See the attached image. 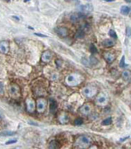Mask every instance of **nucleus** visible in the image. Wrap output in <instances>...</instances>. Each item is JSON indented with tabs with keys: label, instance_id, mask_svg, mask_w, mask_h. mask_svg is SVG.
I'll list each match as a JSON object with an SVG mask.
<instances>
[{
	"label": "nucleus",
	"instance_id": "1",
	"mask_svg": "<svg viewBox=\"0 0 131 149\" xmlns=\"http://www.w3.org/2000/svg\"><path fill=\"white\" fill-rule=\"evenodd\" d=\"M92 143L91 138L86 135H81L76 139L75 141V147L78 148H87Z\"/></svg>",
	"mask_w": 131,
	"mask_h": 149
},
{
	"label": "nucleus",
	"instance_id": "2",
	"mask_svg": "<svg viewBox=\"0 0 131 149\" xmlns=\"http://www.w3.org/2000/svg\"><path fill=\"white\" fill-rule=\"evenodd\" d=\"M81 82H82V78L78 74H70L66 78V83L71 86H78Z\"/></svg>",
	"mask_w": 131,
	"mask_h": 149
},
{
	"label": "nucleus",
	"instance_id": "3",
	"mask_svg": "<svg viewBox=\"0 0 131 149\" xmlns=\"http://www.w3.org/2000/svg\"><path fill=\"white\" fill-rule=\"evenodd\" d=\"M81 93H82V95L84 96V97L90 99V98H94V96L97 95L98 90H97L96 87L93 86H87L84 87V88L82 89Z\"/></svg>",
	"mask_w": 131,
	"mask_h": 149
},
{
	"label": "nucleus",
	"instance_id": "4",
	"mask_svg": "<svg viewBox=\"0 0 131 149\" xmlns=\"http://www.w3.org/2000/svg\"><path fill=\"white\" fill-rule=\"evenodd\" d=\"M47 106V101L44 98H39L36 100V109L39 112H44Z\"/></svg>",
	"mask_w": 131,
	"mask_h": 149
},
{
	"label": "nucleus",
	"instance_id": "5",
	"mask_svg": "<svg viewBox=\"0 0 131 149\" xmlns=\"http://www.w3.org/2000/svg\"><path fill=\"white\" fill-rule=\"evenodd\" d=\"M55 32L58 34V36L60 38H66L69 35V31L66 27L64 26H59V27H56L55 28Z\"/></svg>",
	"mask_w": 131,
	"mask_h": 149
},
{
	"label": "nucleus",
	"instance_id": "6",
	"mask_svg": "<svg viewBox=\"0 0 131 149\" xmlns=\"http://www.w3.org/2000/svg\"><path fill=\"white\" fill-rule=\"evenodd\" d=\"M25 104H26V110L28 112H33L36 109V102L33 100V99L28 98V99L25 100Z\"/></svg>",
	"mask_w": 131,
	"mask_h": 149
},
{
	"label": "nucleus",
	"instance_id": "7",
	"mask_svg": "<svg viewBox=\"0 0 131 149\" xmlns=\"http://www.w3.org/2000/svg\"><path fill=\"white\" fill-rule=\"evenodd\" d=\"M107 100H108V99H107V95H105L103 93H99L98 95H97V97H96V103L99 104L100 106L106 105L107 103Z\"/></svg>",
	"mask_w": 131,
	"mask_h": 149
},
{
	"label": "nucleus",
	"instance_id": "8",
	"mask_svg": "<svg viewBox=\"0 0 131 149\" xmlns=\"http://www.w3.org/2000/svg\"><path fill=\"white\" fill-rule=\"evenodd\" d=\"M52 53L51 51H49V50H46V51H45V52L42 53V56H41L42 62L48 63L52 60Z\"/></svg>",
	"mask_w": 131,
	"mask_h": 149
},
{
	"label": "nucleus",
	"instance_id": "9",
	"mask_svg": "<svg viewBox=\"0 0 131 149\" xmlns=\"http://www.w3.org/2000/svg\"><path fill=\"white\" fill-rule=\"evenodd\" d=\"M103 57H104V59L106 60V62L108 63V64H112L114 61L115 60L116 58V56L113 52H105L103 54Z\"/></svg>",
	"mask_w": 131,
	"mask_h": 149
},
{
	"label": "nucleus",
	"instance_id": "10",
	"mask_svg": "<svg viewBox=\"0 0 131 149\" xmlns=\"http://www.w3.org/2000/svg\"><path fill=\"white\" fill-rule=\"evenodd\" d=\"M10 93L12 97H19L20 96V89L17 85H11L10 86Z\"/></svg>",
	"mask_w": 131,
	"mask_h": 149
},
{
	"label": "nucleus",
	"instance_id": "11",
	"mask_svg": "<svg viewBox=\"0 0 131 149\" xmlns=\"http://www.w3.org/2000/svg\"><path fill=\"white\" fill-rule=\"evenodd\" d=\"M79 110L83 115H88L92 112V106H90L89 104H85V105L81 106Z\"/></svg>",
	"mask_w": 131,
	"mask_h": 149
},
{
	"label": "nucleus",
	"instance_id": "12",
	"mask_svg": "<svg viewBox=\"0 0 131 149\" xmlns=\"http://www.w3.org/2000/svg\"><path fill=\"white\" fill-rule=\"evenodd\" d=\"M9 51V44L6 41L0 42V53L6 54Z\"/></svg>",
	"mask_w": 131,
	"mask_h": 149
},
{
	"label": "nucleus",
	"instance_id": "13",
	"mask_svg": "<svg viewBox=\"0 0 131 149\" xmlns=\"http://www.w3.org/2000/svg\"><path fill=\"white\" fill-rule=\"evenodd\" d=\"M81 11H82V13H86V14H87V13L91 12L92 11H93V5L92 4H85V5H82V6H81Z\"/></svg>",
	"mask_w": 131,
	"mask_h": 149
},
{
	"label": "nucleus",
	"instance_id": "14",
	"mask_svg": "<svg viewBox=\"0 0 131 149\" xmlns=\"http://www.w3.org/2000/svg\"><path fill=\"white\" fill-rule=\"evenodd\" d=\"M84 17H85V16H84L83 13H74V14H73V15L71 16L70 18H71V20H72L73 22H78L81 19H82Z\"/></svg>",
	"mask_w": 131,
	"mask_h": 149
},
{
	"label": "nucleus",
	"instance_id": "15",
	"mask_svg": "<svg viewBox=\"0 0 131 149\" xmlns=\"http://www.w3.org/2000/svg\"><path fill=\"white\" fill-rule=\"evenodd\" d=\"M49 107H50V111L52 112H54L56 111L57 107H58V105H57V102L54 99H49Z\"/></svg>",
	"mask_w": 131,
	"mask_h": 149
},
{
	"label": "nucleus",
	"instance_id": "16",
	"mask_svg": "<svg viewBox=\"0 0 131 149\" xmlns=\"http://www.w3.org/2000/svg\"><path fill=\"white\" fill-rule=\"evenodd\" d=\"M59 120L61 124H66L69 122V117L66 113H61L59 117Z\"/></svg>",
	"mask_w": 131,
	"mask_h": 149
},
{
	"label": "nucleus",
	"instance_id": "17",
	"mask_svg": "<svg viewBox=\"0 0 131 149\" xmlns=\"http://www.w3.org/2000/svg\"><path fill=\"white\" fill-rule=\"evenodd\" d=\"M115 42L114 41L113 39H105V40H103L102 42V46H105V47H112V46H115Z\"/></svg>",
	"mask_w": 131,
	"mask_h": 149
},
{
	"label": "nucleus",
	"instance_id": "18",
	"mask_svg": "<svg viewBox=\"0 0 131 149\" xmlns=\"http://www.w3.org/2000/svg\"><path fill=\"white\" fill-rule=\"evenodd\" d=\"M122 77L125 81H129L131 78V72L129 71H128V70H125L122 73Z\"/></svg>",
	"mask_w": 131,
	"mask_h": 149
},
{
	"label": "nucleus",
	"instance_id": "19",
	"mask_svg": "<svg viewBox=\"0 0 131 149\" xmlns=\"http://www.w3.org/2000/svg\"><path fill=\"white\" fill-rule=\"evenodd\" d=\"M49 148L51 149H56V148H59L60 147V144L57 141H52L49 143Z\"/></svg>",
	"mask_w": 131,
	"mask_h": 149
},
{
	"label": "nucleus",
	"instance_id": "20",
	"mask_svg": "<svg viewBox=\"0 0 131 149\" xmlns=\"http://www.w3.org/2000/svg\"><path fill=\"white\" fill-rule=\"evenodd\" d=\"M85 37V31H84V30H82V29H79L78 31H76V33H75V38L76 39H83V38Z\"/></svg>",
	"mask_w": 131,
	"mask_h": 149
},
{
	"label": "nucleus",
	"instance_id": "21",
	"mask_svg": "<svg viewBox=\"0 0 131 149\" xmlns=\"http://www.w3.org/2000/svg\"><path fill=\"white\" fill-rule=\"evenodd\" d=\"M129 12H130V8L129 6L123 5V6L121 7V13L122 15H128Z\"/></svg>",
	"mask_w": 131,
	"mask_h": 149
},
{
	"label": "nucleus",
	"instance_id": "22",
	"mask_svg": "<svg viewBox=\"0 0 131 149\" xmlns=\"http://www.w3.org/2000/svg\"><path fill=\"white\" fill-rule=\"evenodd\" d=\"M16 133L15 132H1L0 133V136L5 137V136H12Z\"/></svg>",
	"mask_w": 131,
	"mask_h": 149
},
{
	"label": "nucleus",
	"instance_id": "23",
	"mask_svg": "<svg viewBox=\"0 0 131 149\" xmlns=\"http://www.w3.org/2000/svg\"><path fill=\"white\" fill-rule=\"evenodd\" d=\"M102 124L103 125H109L112 124V118H107V119H105L104 120L102 121Z\"/></svg>",
	"mask_w": 131,
	"mask_h": 149
},
{
	"label": "nucleus",
	"instance_id": "24",
	"mask_svg": "<svg viewBox=\"0 0 131 149\" xmlns=\"http://www.w3.org/2000/svg\"><path fill=\"white\" fill-rule=\"evenodd\" d=\"M108 35L110 36V37L112 38V39H117V34H116V32L114 30H109V31H108Z\"/></svg>",
	"mask_w": 131,
	"mask_h": 149
},
{
	"label": "nucleus",
	"instance_id": "25",
	"mask_svg": "<svg viewBox=\"0 0 131 149\" xmlns=\"http://www.w3.org/2000/svg\"><path fill=\"white\" fill-rule=\"evenodd\" d=\"M125 65H126V64H125V57L122 56V58H121V61H120V64H119V66H120L121 68H124Z\"/></svg>",
	"mask_w": 131,
	"mask_h": 149
},
{
	"label": "nucleus",
	"instance_id": "26",
	"mask_svg": "<svg viewBox=\"0 0 131 149\" xmlns=\"http://www.w3.org/2000/svg\"><path fill=\"white\" fill-rule=\"evenodd\" d=\"M83 124V119H81V118H78V119H76L75 120H74V125H81Z\"/></svg>",
	"mask_w": 131,
	"mask_h": 149
},
{
	"label": "nucleus",
	"instance_id": "27",
	"mask_svg": "<svg viewBox=\"0 0 131 149\" xmlns=\"http://www.w3.org/2000/svg\"><path fill=\"white\" fill-rule=\"evenodd\" d=\"M97 63H98V60H97V59H96L94 57L92 56L91 58H90V65H96Z\"/></svg>",
	"mask_w": 131,
	"mask_h": 149
},
{
	"label": "nucleus",
	"instance_id": "28",
	"mask_svg": "<svg viewBox=\"0 0 131 149\" xmlns=\"http://www.w3.org/2000/svg\"><path fill=\"white\" fill-rule=\"evenodd\" d=\"M126 36L128 38L131 37V28L129 26H127V28H126Z\"/></svg>",
	"mask_w": 131,
	"mask_h": 149
},
{
	"label": "nucleus",
	"instance_id": "29",
	"mask_svg": "<svg viewBox=\"0 0 131 149\" xmlns=\"http://www.w3.org/2000/svg\"><path fill=\"white\" fill-rule=\"evenodd\" d=\"M90 52H91V53H96V52H98V50L96 49V47L94 45H91V46H90Z\"/></svg>",
	"mask_w": 131,
	"mask_h": 149
},
{
	"label": "nucleus",
	"instance_id": "30",
	"mask_svg": "<svg viewBox=\"0 0 131 149\" xmlns=\"http://www.w3.org/2000/svg\"><path fill=\"white\" fill-rule=\"evenodd\" d=\"M81 61H82V64H83V65H85L86 66H88V67L91 66V65H90L89 64H88V63H90V62H88V61H87V59H86V58H82V59H81Z\"/></svg>",
	"mask_w": 131,
	"mask_h": 149
},
{
	"label": "nucleus",
	"instance_id": "31",
	"mask_svg": "<svg viewBox=\"0 0 131 149\" xmlns=\"http://www.w3.org/2000/svg\"><path fill=\"white\" fill-rule=\"evenodd\" d=\"M17 141V139H15V140H12V141H6V145H10V144H14V143H16Z\"/></svg>",
	"mask_w": 131,
	"mask_h": 149
},
{
	"label": "nucleus",
	"instance_id": "32",
	"mask_svg": "<svg viewBox=\"0 0 131 149\" xmlns=\"http://www.w3.org/2000/svg\"><path fill=\"white\" fill-rule=\"evenodd\" d=\"M55 63H56V65L58 67H59L61 65H62V61H61L60 59H57V60L55 61Z\"/></svg>",
	"mask_w": 131,
	"mask_h": 149
},
{
	"label": "nucleus",
	"instance_id": "33",
	"mask_svg": "<svg viewBox=\"0 0 131 149\" xmlns=\"http://www.w3.org/2000/svg\"><path fill=\"white\" fill-rule=\"evenodd\" d=\"M4 93V84L2 82H0V93L2 94Z\"/></svg>",
	"mask_w": 131,
	"mask_h": 149
},
{
	"label": "nucleus",
	"instance_id": "34",
	"mask_svg": "<svg viewBox=\"0 0 131 149\" xmlns=\"http://www.w3.org/2000/svg\"><path fill=\"white\" fill-rule=\"evenodd\" d=\"M35 35H37V36H39V37H42V38H46V35L39 34V33H35Z\"/></svg>",
	"mask_w": 131,
	"mask_h": 149
},
{
	"label": "nucleus",
	"instance_id": "35",
	"mask_svg": "<svg viewBox=\"0 0 131 149\" xmlns=\"http://www.w3.org/2000/svg\"><path fill=\"white\" fill-rule=\"evenodd\" d=\"M104 1H107V2H114L115 0H104Z\"/></svg>",
	"mask_w": 131,
	"mask_h": 149
},
{
	"label": "nucleus",
	"instance_id": "36",
	"mask_svg": "<svg viewBox=\"0 0 131 149\" xmlns=\"http://www.w3.org/2000/svg\"><path fill=\"white\" fill-rule=\"evenodd\" d=\"M125 1H127L128 3H131V0H125Z\"/></svg>",
	"mask_w": 131,
	"mask_h": 149
},
{
	"label": "nucleus",
	"instance_id": "37",
	"mask_svg": "<svg viewBox=\"0 0 131 149\" xmlns=\"http://www.w3.org/2000/svg\"><path fill=\"white\" fill-rule=\"evenodd\" d=\"M4 1H5V2H10L11 0H4Z\"/></svg>",
	"mask_w": 131,
	"mask_h": 149
},
{
	"label": "nucleus",
	"instance_id": "38",
	"mask_svg": "<svg viewBox=\"0 0 131 149\" xmlns=\"http://www.w3.org/2000/svg\"><path fill=\"white\" fill-rule=\"evenodd\" d=\"M2 119V115L0 114V119Z\"/></svg>",
	"mask_w": 131,
	"mask_h": 149
},
{
	"label": "nucleus",
	"instance_id": "39",
	"mask_svg": "<svg viewBox=\"0 0 131 149\" xmlns=\"http://www.w3.org/2000/svg\"><path fill=\"white\" fill-rule=\"evenodd\" d=\"M25 2H26V1H29V0H25Z\"/></svg>",
	"mask_w": 131,
	"mask_h": 149
},
{
	"label": "nucleus",
	"instance_id": "40",
	"mask_svg": "<svg viewBox=\"0 0 131 149\" xmlns=\"http://www.w3.org/2000/svg\"><path fill=\"white\" fill-rule=\"evenodd\" d=\"M87 1H89V0H87Z\"/></svg>",
	"mask_w": 131,
	"mask_h": 149
}]
</instances>
